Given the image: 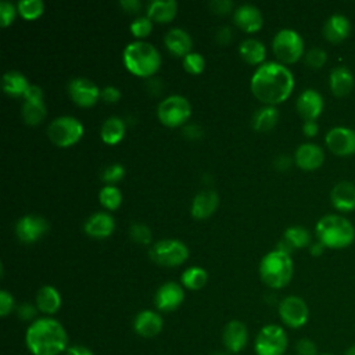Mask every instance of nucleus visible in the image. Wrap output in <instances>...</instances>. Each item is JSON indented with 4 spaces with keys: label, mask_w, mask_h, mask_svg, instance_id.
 Segmentation results:
<instances>
[{
    "label": "nucleus",
    "mask_w": 355,
    "mask_h": 355,
    "mask_svg": "<svg viewBox=\"0 0 355 355\" xmlns=\"http://www.w3.org/2000/svg\"><path fill=\"white\" fill-rule=\"evenodd\" d=\"M250 87L252 94L268 105L284 101L294 87L291 71L279 61H263L251 76Z\"/></svg>",
    "instance_id": "obj_1"
},
{
    "label": "nucleus",
    "mask_w": 355,
    "mask_h": 355,
    "mask_svg": "<svg viewBox=\"0 0 355 355\" xmlns=\"http://www.w3.org/2000/svg\"><path fill=\"white\" fill-rule=\"evenodd\" d=\"M25 343L33 355H58L65 352L68 336L62 324L53 318H40L31 323Z\"/></svg>",
    "instance_id": "obj_2"
},
{
    "label": "nucleus",
    "mask_w": 355,
    "mask_h": 355,
    "mask_svg": "<svg viewBox=\"0 0 355 355\" xmlns=\"http://www.w3.org/2000/svg\"><path fill=\"white\" fill-rule=\"evenodd\" d=\"M318 241L327 248L340 250L352 244L355 239V229L352 223L337 214L322 216L315 227Z\"/></svg>",
    "instance_id": "obj_3"
},
{
    "label": "nucleus",
    "mask_w": 355,
    "mask_h": 355,
    "mask_svg": "<svg viewBox=\"0 0 355 355\" xmlns=\"http://www.w3.org/2000/svg\"><path fill=\"white\" fill-rule=\"evenodd\" d=\"M125 67L139 76L153 75L161 65L159 51L146 40L129 42L122 53Z\"/></svg>",
    "instance_id": "obj_4"
},
{
    "label": "nucleus",
    "mask_w": 355,
    "mask_h": 355,
    "mask_svg": "<svg viewBox=\"0 0 355 355\" xmlns=\"http://www.w3.org/2000/svg\"><path fill=\"white\" fill-rule=\"evenodd\" d=\"M293 259L282 250H272L259 262L261 280L270 288H282L291 280Z\"/></svg>",
    "instance_id": "obj_5"
},
{
    "label": "nucleus",
    "mask_w": 355,
    "mask_h": 355,
    "mask_svg": "<svg viewBox=\"0 0 355 355\" xmlns=\"http://www.w3.org/2000/svg\"><path fill=\"white\" fill-rule=\"evenodd\" d=\"M272 49L279 62L291 64L302 55L304 40L297 31L291 28H283L273 36Z\"/></svg>",
    "instance_id": "obj_6"
},
{
    "label": "nucleus",
    "mask_w": 355,
    "mask_h": 355,
    "mask_svg": "<svg viewBox=\"0 0 355 355\" xmlns=\"http://www.w3.org/2000/svg\"><path fill=\"white\" fill-rule=\"evenodd\" d=\"M83 135L82 122L72 115H60L47 126L49 139L60 147H68L76 143Z\"/></svg>",
    "instance_id": "obj_7"
},
{
    "label": "nucleus",
    "mask_w": 355,
    "mask_h": 355,
    "mask_svg": "<svg viewBox=\"0 0 355 355\" xmlns=\"http://www.w3.org/2000/svg\"><path fill=\"white\" fill-rule=\"evenodd\" d=\"M148 255L158 265L176 266L187 259L189 248L178 239H162L151 244Z\"/></svg>",
    "instance_id": "obj_8"
},
{
    "label": "nucleus",
    "mask_w": 355,
    "mask_h": 355,
    "mask_svg": "<svg viewBox=\"0 0 355 355\" xmlns=\"http://www.w3.org/2000/svg\"><path fill=\"white\" fill-rule=\"evenodd\" d=\"M191 114V105L189 100L182 94H169L159 101L157 107V115L159 121L166 126H178L187 121Z\"/></svg>",
    "instance_id": "obj_9"
},
{
    "label": "nucleus",
    "mask_w": 355,
    "mask_h": 355,
    "mask_svg": "<svg viewBox=\"0 0 355 355\" xmlns=\"http://www.w3.org/2000/svg\"><path fill=\"white\" fill-rule=\"evenodd\" d=\"M287 348V334L277 324L263 326L255 338L257 355H283Z\"/></svg>",
    "instance_id": "obj_10"
},
{
    "label": "nucleus",
    "mask_w": 355,
    "mask_h": 355,
    "mask_svg": "<svg viewBox=\"0 0 355 355\" xmlns=\"http://www.w3.org/2000/svg\"><path fill=\"white\" fill-rule=\"evenodd\" d=\"M279 315L284 324L298 329L308 322L309 311L305 301L298 295H287L279 304Z\"/></svg>",
    "instance_id": "obj_11"
},
{
    "label": "nucleus",
    "mask_w": 355,
    "mask_h": 355,
    "mask_svg": "<svg viewBox=\"0 0 355 355\" xmlns=\"http://www.w3.org/2000/svg\"><path fill=\"white\" fill-rule=\"evenodd\" d=\"M324 141L327 148L338 157H348L355 153V130L354 129H349L345 126L331 128L326 133Z\"/></svg>",
    "instance_id": "obj_12"
},
{
    "label": "nucleus",
    "mask_w": 355,
    "mask_h": 355,
    "mask_svg": "<svg viewBox=\"0 0 355 355\" xmlns=\"http://www.w3.org/2000/svg\"><path fill=\"white\" fill-rule=\"evenodd\" d=\"M67 90H68L69 97L73 100V103L80 107L93 105L97 101L100 92H101L93 80H90L85 76L72 78L68 82Z\"/></svg>",
    "instance_id": "obj_13"
},
{
    "label": "nucleus",
    "mask_w": 355,
    "mask_h": 355,
    "mask_svg": "<svg viewBox=\"0 0 355 355\" xmlns=\"http://www.w3.org/2000/svg\"><path fill=\"white\" fill-rule=\"evenodd\" d=\"M49 229L47 220L43 216L39 215H24L21 216L15 223V233L17 237L24 243H32L36 241L39 237H42Z\"/></svg>",
    "instance_id": "obj_14"
},
{
    "label": "nucleus",
    "mask_w": 355,
    "mask_h": 355,
    "mask_svg": "<svg viewBox=\"0 0 355 355\" xmlns=\"http://www.w3.org/2000/svg\"><path fill=\"white\" fill-rule=\"evenodd\" d=\"M184 298V293L180 284L176 282H166L158 287L154 295V304L159 311L171 312L176 309Z\"/></svg>",
    "instance_id": "obj_15"
},
{
    "label": "nucleus",
    "mask_w": 355,
    "mask_h": 355,
    "mask_svg": "<svg viewBox=\"0 0 355 355\" xmlns=\"http://www.w3.org/2000/svg\"><path fill=\"white\" fill-rule=\"evenodd\" d=\"M295 108L304 121H315L323 110V97L315 89H305L295 101Z\"/></svg>",
    "instance_id": "obj_16"
},
{
    "label": "nucleus",
    "mask_w": 355,
    "mask_h": 355,
    "mask_svg": "<svg viewBox=\"0 0 355 355\" xmlns=\"http://www.w3.org/2000/svg\"><path fill=\"white\" fill-rule=\"evenodd\" d=\"M294 161L304 171H315L323 164L324 154L318 144L302 143L295 148Z\"/></svg>",
    "instance_id": "obj_17"
},
{
    "label": "nucleus",
    "mask_w": 355,
    "mask_h": 355,
    "mask_svg": "<svg viewBox=\"0 0 355 355\" xmlns=\"http://www.w3.org/2000/svg\"><path fill=\"white\" fill-rule=\"evenodd\" d=\"M234 24L245 32H255L262 26L263 18L259 8L254 4H240L233 11Z\"/></svg>",
    "instance_id": "obj_18"
},
{
    "label": "nucleus",
    "mask_w": 355,
    "mask_h": 355,
    "mask_svg": "<svg viewBox=\"0 0 355 355\" xmlns=\"http://www.w3.org/2000/svg\"><path fill=\"white\" fill-rule=\"evenodd\" d=\"M135 331L143 338H153L162 330V318L150 309L140 311L133 320Z\"/></svg>",
    "instance_id": "obj_19"
},
{
    "label": "nucleus",
    "mask_w": 355,
    "mask_h": 355,
    "mask_svg": "<svg viewBox=\"0 0 355 355\" xmlns=\"http://www.w3.org/2000/svg\"><path fill=\"white\" fill-rule=\"evenodd\" d=\"M351 32L349 19L341 14L330 15L322 28L323 37L330 43H340L348 37Z\"/></svg>",
    "instance_id": "obj_20"
},
{
    "label": "nucleus",
    "mask_w": 355,
    "mask_h": 355,
    "mask_svg": "<svg viewBox=\"0 0 355 355\" xmlns=\"http://www.w3.org/2000/svg\"><path fill=\"white\" fill-rule=\"evenodd\" d=\"M114 226H115L114 218L111 216V214L104 212V211H98V212L92 214L83 222L85 233L92 236V237H97V239H103V237L110 236L114 230Z\"/></svg>",
    "instance_id": "obj_21"
},
{
    "label": "nucleus",
    "mask_w": 355,
    "mask_h": 355,
    "mask_svg": "<svg viewBox=\"0 0 355 355\" xmlns=\"http://www.w3.org/2000/svg\"><path fill=\"white\" fill-rule=\"evenodd\" d=\"M331 204L341 212H351L355 209V184L347 180L338 182L333 186L330 193Z\"/></svg>",
    "instance_id": "obj_22"
},
{
    "label": "nucleus",
    "mask_w": 355,
    "mask_h": 355,
    "mask_svg": "<svg viewBox=\"0 0 355 355\" xmlns=\"http://www.w3.org/2000/svg\"><path fill=\"white\" fill-rule=\"evenodd\" d=\"M247 327L240 320H230L223 331H222V341L230 352H240L247 343Z\"/></svg>",
    "instance_id": "obj_23"
},
{
    "label": "nucleus",
    "mask_w": 355,
    "mask_h": 355,
    "mask_svg": "<svg viewBox=\"0 0 355 355\" xmlns=\"http://www.w3.org/2000/svg\"><path fill=\"white\" fill-rule=\"evenodd\" d=\"M164 43L166 49L175 54V55H182L184 57L187 53L191 51V36L190 33L180 28V26H173L171 28L165 36H164Z\"/></svg>",
    "instance_id": "obj_24"
},
{
    "label": "nucleus",
    "mask_w": 355,
    "mask_h": 355,
    "mask_svg": "<svg viewBox=\"0 0 355 355\" xmlns=\"http://www.w3.org/2000/svg\"><path fill=\"white\" fill-rule=\"evenodd\" d=\"M311 234L302 226H290L284 230L283 239L277 243L276 248L290 254L295 248H304L311 245Z\"/></svg>",
    "instance_id": "obj_25"
},
{
    "label": "nucleus",
    "mask_w": 355,
    "mask_h": 355,
    "mask_svg": "<svg viewBox=\"0 0 355 355\" xmlns=\"http://www.w3.org/2000/svg\"><path fill=\"white\" fill-rule=\"evenodd\" d=\"M354 85H355L354 75L347 67L338 65L331 69L329 76V86L334 96L337 97L348 96L354 89Z\"/></svg>",
    "instance_id": "obj_26"
},
{
    "label": "nucleus",
    "mask_w": 355,
    "mask_h": 355,
    "mask_svg": "<svg viewBox=\"0 0 355 355\" xmlns=\"http://www.w3.org/2000/svg\"><path fill=\"white\" fill-rule=\"evenodd\" d=\"M219 198L215 190H201L191 201V215L197 219H204L212 215L218 207Z\"/></svg>",
    "instance_id": "obj_27"
},
{
    "label": "nucleus",
    "mask_w": 355,
    "mask_h": 355,
    "mask_svg": "<svg viewBox=\"0 0 355 355\" xmlns=\"http://www.w3.org/2000/svg\"><path fill=\"white\" fill-rule=\"evenodd\" d=\"M146 11L151 21L168 22L175 17L178 11V3L176 0H151L147 3Z\"/></svg>",
    "instance_id": "obj_28"
},
{
    "label": "nucleus",
    "mask_w": 355,
    "mask_h": 355,
    "mask_svg": "<svg viewBox=\"0 0 355 355\" xmlns=\"http://www.w3.org/2000/svg\"><path fill=\"white\" fill-rule=\"evenodd\" d=\"M61 305V297L55 287L50 284L42 286L36 293V306L39 311L47 315H53Z\"/></svg>",
    "instance_id": "obj_29"
},
{
    "label": "nucleus",
    "mask_w": 355,
    "mask_h": 355,
    "mask_svg": "<svg viewBox=\"0 0 355 355\" xmlns=\"http://www.w3.org/2000/svg\"><path fill=\"white\" fill-rule=\"evenodd\" d=\"M239 53L248 64H262L266 55L265 44L257 37H247L240 42Z\"/></svg>",
    "instance_id": "obj_30"
},
{
    "label": "nucleus",
    "mask_w": 355,
    "mask_h": 355,
    "mask_svg": "<svg viewBox=\"0 0 355 355\" xmlns=\"http://www.w3.org/2000/svg\"><path fill=\"white\" fill-rule=\"evenodd\" d=\"M279 119V111L275 105H262L252 112L251 125L258 132H266L272 129Z\"/></svg>",
    "instance_id": "obj_31"
},
{
    "label": "nucleus",
    "mask_w": 355,
    "mask_h": 355,
    "mask_svg": "<svg viewBox=\"0 0 355 355\" xmlns=\"http://www.w3.org/2000/svg\"><path fill=\"white\" fill-rule=\"evenodd\" d=\"M29 85L31 83L28 82L26 76L19 71H7L1 78V87L4 93L12 97L24 96Z\"/></svg>",
    "instance_id": "obj_32"
},
{
    "label": "nucleus",
    "mask_w": 355,
    "mask_h": 355,
    "mask_svg": "<svg viewBox=\"0 0 355 355\" xmlns=\"http://www.w3.org/2000/svg\"><path fill=\"white\" fill-rule=\"evenodd\" d=\"M123 135H125V123L122 118L116 115H111L103 121L100 126V136L103 141L108 144H115L123 137Z\"/></svg>",
    "instance_id": "obj_33"
},
{
    "label": "nucleus",
    "mask_w": 355,
    "mask_h": 355,
    "mask_svg": "<svg viewBox=\"0 0 355 355\" xmlns=\"http://www.w3.org/2000/svg\"><path fill=\"white\" fill-rule=\"evenodd\" d=\"M21 115L28 125L40 123L46 116V105L43 98L40 100L24 98V103L21 105Z\"/></svg>",
    "instance_id": "obj_34"
},
{
    "label": "nucleus",
    "mask_w": 355,
    "mask_h": 355,
    "mask_svg": "<svg viewBox=\"0 0 355 355\" xmlns=\"http://www.w3.org/2000/svg\"><path fill=\"white\" fill-rule=\"evenodd\" d=\"M207 272L201 266H189L183 270L180 280L184 284V287L190 290H198L207 283Z\"/></svg>",
    "instance_id": "obj_35"
},
{
    "label": "nucleus",
    "mask_w": 355,
    "mask_h": 355,
    "mask_svg": "<svg viewBox=\"0 0 355 355\" xmlns=\"http://www.w3.org/2000/svg\"><path fill=\"white\" fill-rule=\"evenodd\" d=\"M98 200H100L101 205L105 207L107 209H115L119 207V204L122 201V194L116 186L105 184L104 187L100 189Z\"/></svg>",
    "instance_id": "obj_36"
},
{
    "label": "nucleus",
    "mask_w": 355,
    "mask_h": 355,
    "mask_svg": "<svg viewBox=\"0 0 355 355\" xmlns=\"http://www.w3.org/2000/svg\"><path fill=\"white\" fill-rule=\"evenodd\" d=\"M44 4L42 0H19L17 3V11L26 19H33L43 12Z\"/></svg>",
    "instance_id": "obj_37"
},
{
    "label": "nucleus",
    "mask_w": 355,
    "mask_h": 355,
    "mask_svg": "<svg viewBox=\"0 0 355 355\" xmlns=\"http://www.w3.org/2000/svg\"><path fill=\"white\" fill-rule=\"evenodd\" d=\"M129 236L137 244H150L153 239V234L148 226L139 222H135L129 226Z\"/></svg>",
    "instance_id": "obj_38"
},
{
    "label": "nucleus",
    "mask_w": 355,
    "mask_h": 355,
    "mask_svg": "<svg viewBox=\"0 0 355 355\" xmlns=\"http://www.w3.org/2000/svg\"><path fill=\"white\" fill-rule=\"evenodd\" d=\"M182 62H183L184 69H186L187 72H190V73H200V72L204 69V67H205V60H204V57H202L200 53H197V51H190V53H187V54L183 57Z\"/></svg>",
    "instance_id": "obj_39"
},
{
    "label": "nucleus",
    "mask_w": 355,
    "mask_h": 355,
    "mask_svg": "<svg viewBox=\"0 0 355 355\" xmlns=\"http://www.w3.org/2000/svg\"><path fill=\"white\" fill-rule=\"evenodd\" d=\"M304 58H305V64H306L309 68H312V69H319V68H322V67L324 65V62H326V60H327V54H326V51H324L323 49H320V47H312V49H309V50L305 53Z\"/></svg>",
    "instance_id": "obj_40"
},
{
    "label": "nucleus",
    "mask_w": 355,
    "mask_h": 355,
    "mask_svg": "<svg viewBox=\"0 0 355 355\" xmlns=\"http://www.w3.org/2000/svg\"><path fill=\"white\" fill-rule=\"evenodd\" d=\"M151 28H153V21L147 17V15H140V17H136L130 25H129V29L130 32L137 36V37H144L147 36L150 32H151Z\"/></svg>",
    "instance_id": "obj_41"
},
{
    "label": "nucleus",
    "mask_w": 355,
    "mask_h": 355,
    "mask_svg": "<svg viewBox=\"0 0 355 355\" xmlns=\"http://www.w3.org/2000/svg\"><path fill=\"white\" fill-rule=\"evenodd\" d=\"M125 173L123 165L119 162H114L108 166L104 168V171L101 172V179L107 183V184H112L115 182H118Z\"/></svg>",
    "instance_id": "obj_42"
},
{
    "label": "nucleus",
    "mask_w": 355,
    "mask_h": 355,
    "mask_svg": "<svg viewBox=\"0 0 355 355\" xmlns=\"http://www.w3.org/2000/svg\"><path fill=\"white\" fill-rule=\"evenodd\" d=\"M15 6L8 1V0H3L0 1V25L1 26H7L11 24V21L15 17Z\"/></svg>",
    "instance_id": "obj_43"
},
{
    "label": "nucleus",
    "mask_w": 355,
    "mask_h": 355,
    "mask_svg": "<svg viewBox=\"0 0 355 355\" xmlns=\"http://www.w3.org/2000/svg\"><path fill=\"white\" fill-rule=\"evenodd\" d=\"M297 355H316V345L309 338H301L295 344Z\"/></svg>",
    "instance_id": "obj_44"
},
{
    "label": "nucleus",
    "mask_w": 355,
    "mask_h": 355,
    "mask_svg": "<svg viewBox=\"0 0 355 355\" xmlns=\"http://www.w3.org/2000/svg\"><path fill=\"white\" fill-rule=\"evenodd\" d=\"M14 305V298L7 290L0 291V315L7 316Z\"/></svg>",
    "instance_id": "obj_45"
},
{
    "label": "nucleus",
    "mask_w": 355,
    "mask_h": 355,
    "mask_svg": "<svg viewBox=\"0 0 355 355\" xmlns=\"http://www.w3.org/2000/svg\"><path fill=\"white\" fill-rule=\"evenodd\" d=\"M100 96L101 98L105 101V103H115L119 100L121 97V92L116 86H112V85H107L101 89L100 92Z\"/></svg>",
    "instance_id": "obj_46"
},
{
    "label": "nucleus",
    "mask_w": 355,
    "mask_h": 355,
    "mask_svg": "<svg viewBox=\"0 0 355 355\" xmlns=\"http://www.w3.org/2000/svg\"><path fill=\"white\" fill-rule=\"evenodd\" d=\"M208 6L211 7V10H214V12L225 14L233 7V1L232 0H211L208 3Z\"/></svg>",
    "instance_id": "obj_47"
},
{
    "label": "nucleus",
    "mask_w": 355,
    "mask_h": 355,
    "mask_svg": "<svg viewBox=\"0 0 355 355\" xmlns=\"http://www.w3.org/2000/svg\"><path fill=\"white\" fill-rule=\"evenodd\" d=\"M24 98H28V100H40L43 98V90L39 85H35V83H31L24 94Z\"/></svg>",
    "instance_id": "obj_48"
},
{
    "label": "nucleus",
    "mask_w": 355,
    "mask_h": 355,
    "mask_svg": "<svg viewBox=\"0 0 355 355\" xmlns=\"http://www.w3.org/2000/svg\"><path fill=\"white\" fill-rule=\"evenodd\" d=\"M216 40L222 44H226L232 40V29L229 26H220L218 31H216Z\"/></svg>",
    "instance_id": "obj_49"
},
{
    "label": "nucleus",
    "mask_w": 355,
    "mask_h": 355,
    "mask_svg": "<svg viewBox=\"0 0 355 355\" xmlns=\"http://www.w3.org/2000/svg\"><path fill=\"white\" fill-rule=\"evenodd\" d=\"M35 313H36V311L31 304H22V305L18 306V316L24 320L33 318Z\"/></svg>",
    "instance_id": "obj_50"
},
{
    "label": "nucleus",
    "mask_w": 355,
    "mask_h": 355,
    "mask_svg": "<svg viewBox=\"0 0 355 355\" xmlns=\"http://www.w3.org/2000/svg\"><path fill=\"white\" fill-rule=\"evenodd\" d=\"M318 130H319V126H318V123L315 121H304L302 132H304L305 136L313 137V136H316Z\"/></svg>",
    "instance_id": "obj_51"
},
{
    "label": "nucleus",
    "mask_w": 355,
    "mask_h": 355,
    "mask_svg": "<svg viewBox=\"0 0 355 355\" xmlns=\"http://www.w3.org/2000/svg\"><path fill=\"white\" fill-rule=\"evenodd\" d=\"M65 355H93V352L85 345H72L65 349Z\"/></svg>",
    "instance_id": "obj_52"
},
{
    "label": "nucleus",
    "mask_w": 355,
    "mask_h": 355,
    "mask_svg": "<svg viewBox=\"0 0 355 355\" xmlns=\"http://www.w3.org/2000/svg\"><path fill=\"white\" fill-rule=\"evenodd\" d=\"M119 6L129 12H136L137 10H140L141 3L139 0H121Z\"/></svg>",
    "instance_id": "obj_53"
},
{
    "label": "nucleus",
    "mask_w": 355,
    "mask_h": 355,
    "mask_svg": "<svg viewBox=\"0 0 355 355\" xmlns=\"http://www.w3.org/2000/svg\"><path fill=\"white\" fill-rule=\"evenodd\" d=\"M183 133L186 136H189L190 139H196V137L201 136V128L198 125H196V123H189V125H184Z\"/></svg>",
    "instance_id": "obj_54"
},
{
    "label": "nucleus",
    "mask_w": 355,
    "mask_h": 355,
    "mask_svg": "<svg viewBox=\"0 0 355 355\" xmlns=\"http://www.w3.org/2000/svg\"><path fill=\"white\" fill-rule=\"evenodd\" d=\"M323 250H324V245H323L322 243H319V241L312 243V244L309 245V251H311V254L315 255V257H319V255L323 252Z\"/></svg>",
    "instance_id": "obj_55"
},
{
    "label": "nucleus",
    "mask_w": 355,
    "mask_h": 355,
    "mask_svg": "<svg viewBox=\"0 0 355 355\" xmlns=\"http://www.w3.org/2000/svg\"><path fill=\"white\" fill-rule=\"evenodd\" d=\"M276 165H277L279 168L284 169V168H287V166L290 165V158L286 157V155H279L277 159H276Z\"/></svg>",
    "instance_id": "obj_56"
},
{
    "label": "nucleus",
    "mask_w": 355,
    "mask_h": 355,
    "mask_svg": "<svg viewBox=\"0 0 355 355\" xmlns=\"http://www.w3.org/2000/svg\"><path fill=\"white\" fill-rule=\"evenodd\" d=\"M344 355H355V345H351V347L345 351Z\"/></svg>",
    "instance_id": "obj_57"
},
{
    "label": "nucleus",
    "mask_w": 355,
    "mask_h": 355,
    "mask_svg": "<svg viewBox=\"0 0 355 355\" xmlns=\"http://www.w3.org/2000/svg\"><path fill=\"white\" fill-rule=\"evenodd\" d=\"M212 355H226V354H223V352H215V354H212Z\"/></svg>",
    "instance_id": "obj_58"
},
{
    "label": "nucleus",
    "mask_w": 355,
    "mask_h": 355,
    "mask_svg": "<svg viewBox=\"0 0 355 355\" xmlns=\"http://www.w3.org/2000/svg\"><path fill=\"white\" fill-rule=\"evenodd\" d=\"M320 355H330V354H320Z\"/></svg>",
    "instance_id": "obj_59"
}]
</instances>
